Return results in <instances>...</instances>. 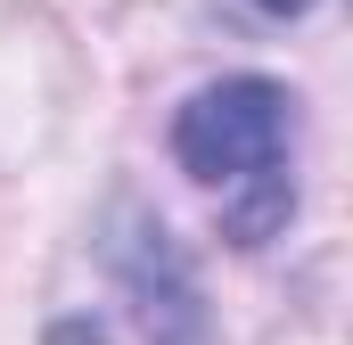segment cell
Returning a JSON list of instances; mask_svg holds the SVG:
<instances>
[{"label": "cell", "mask_w": 353, "mask_h": 345, "mask_svg": "<svg viewBox=\"0 0 353 345\" xmlns=\"http://www.w3.org/2000/svg\"><path fill=\"white\" fill-rule=\"evenodd\" d=\"M288 140H296V99L271 75H222V83L181 99L173 157H181L189 181L230 189V206H222V239L230 247H263L271 230L296 214Z\"/></svg>", "instance_id": "6da1fadb"}, {"label": "cell", "mask_w": 353, "mask_h": 345, "mask_svg": "<svg viewBox=\"0 0 353 345\" xmlns=\"http://www.w3.org/2000/svg\"><path fill=\"white\" fill-rule=\"evenodd\" d=\"M115 271H123V288L140 296V321H148L157 345H197V329H205V313H197V279H189V263L173 255V239H165L157 222H140V214L123 222Z\"/></svg>", "instance_id": "7a4b0ae2"}, {"label": "cell", "mask_w": 353, "mask_h": 345, "mask_svg": "<svg viewBox=\"0 0 353 345\" xmlns=\"http://www.w3.org/2000/svg\"><path fill=\"white\" fill-rule=\"evenodd\" d=\"M247 8H263V17H304L312 0H247Z\"/></svg>", "instance_id": "3957f363"}]
</instances>
